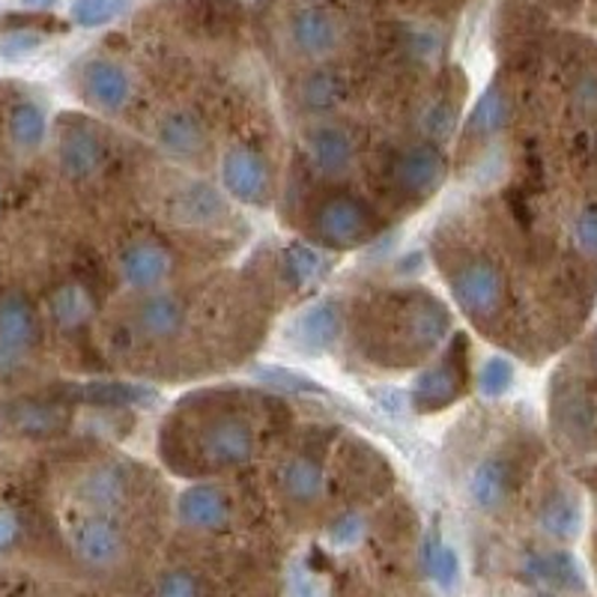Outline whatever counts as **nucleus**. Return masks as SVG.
<instances>
[{"instance_id": "29", "label": "nucleus", "mask_w": 597, "mask_h": 597, "mask_svg": "<svg viewBox=\"0 0 597 597\" xmlns=\"http://www.w3.org/2000/svg\"><path fill=\"white\" fill-rule=\"evenodd\" d=\"M218 213H222V201H218V194L210 185L198 182V185H189L185 192H180L177 215H180L182 222L210 224Z\"/></svg>"}, {"instance_id": "8", "label": "nucleus", "mask_w": 597, "mask_h": 597, "mask_svg": "<svg viewBox=\"0 0 597 597\" xmlns=\"http://www.w3.org/2000/svg\"><path fill=\"white\" fill-rule=\"evenodd\" d=\"M290 40L308 57H326L341 45V24L329 10L305 7L290 19Z\"/></svg>"}, {"instance_id": "6", "label": "nucleus", "mask_w": 597, "mask_h": 597, "mask_svg": "<svg viewBox=\"0 0 597 597\" xmlns=\"http://www.w3.org/2000/svg\"><path fill=\"white\" fill-rule=\"evenodd\" d=\"M201 451L213 466H243L255 454V433L239 418H218L203 430Z\"/></svg>"}, {"instance_id": "3", "label": "nucleus", "mask_w": 597, "mask_h": 597, "mask_svg": "<svg viewBox=\"0 0 597 597\" xmlns=\"http://www.w3.org/2000/svg\"><path fill=\"white\" fill-rule=\"evenodd\" d=\"M314 227L326 246L356 248L373 234L371 210L356 198H331L320 206Z\"/></svg>"}, {"instance_id": "46", "label": "nucleus", "mask_w": 597, "mask_h": 597, "mask_svg": "<svg viewBox=\"0 0 597 597\" xmlns=\"http://www.w3.org/2000/svg\"><path fill=\"white\" fill-rule=\"evenodd\" d=\"M534 597H553V595H534Z\"/></svg>"}, {"instance_id": "42", "label": "nucleus", "mask_w": 597, "mask_h": 597, "mask_svg": "<svg viewBox=\"0 0 597 597\" xmlns=\"http://www.w3.org/2000/svg\"><path fill=\"white\" fill-rule=\"evenodd\" d=\"M576 102L586 108V111H595L597 108V75L586 72L576 85Z\"/></svg>"}, {"instance_id": "19", "label": "nucleus", "mask_w": 597, "mask_h": 597, "mask_svg": "<svg viewBox=\"0 0 597 597\" xmlns=\"http://www.w3.org/2000/svg\"><path fill=\"white\" fill-rule=\"evenodd\" d=\"M159 140L177 156H198L206 147V135L194 114L189 111H171L159 123Z\"/></svg>"}, {"instance_id": "40", "label": "nucleus", "mask_w": 597, "mask_h": 597, "mask_svg": "<svg viewBox=\"0 0 597 597\" xmlns=\"http://www.w3.org/2000/svg\"><path fill=\"white\" fill-rule=\"evenodd\" d=\"M576 246L597 257V206H586L574 224Z\"/></svg>"}, {"instance_id": "36", "label": "nucleus", "mask_w": 597, "mask_h": 597, "mask_svg": "<svg viewBox=\"0 0 597 597\" xmlns=\"http://www.w3.org/2000/svg\"><path fill=\"white\" fill-rule=\"evenodd\" d=\"M156 597H203V586L192 571H168L156 586Z\"/></svg>"}, {"instance_id": "5", "label": "nucleus", "mask_w": 597, "mask_h": 597, "mask_svg": "<svg viewBox=\"0 0 597 597\" xmlns=\"http://www.w3.org/2000/svg\"><path fill=\"white\" fill-rule=\"evenodd\" d=\"M392 180L401 192L427 198L446 182V156L433 144H416L404 149L392 165Z\"/></svg>"}, {"instance_id": "14", "label": "nucleus", "mask_w": 597, "mask_h": 597, "mask_svg": "<svg viewBox=\"0 0 597 597\" xmlns=\"http://www.w3.org/2000/svg\"><path fill=\"white\" fill-rule=\"evenodd\" d=\"M36 341V314L22 293H7L0 298V350L24 352Z\"/></svg>"}, {"instance_id": "15", "label": "nucleus", "mask_w": 597, "mask_h": 597, "mask_svg": "<svg viewBox=\"0 0 597 597\" xmlns=\"http://www.w3.org/2000/svg\"><path fill=\"white\" fill-rule=\"evenodd\" d=\"M308 153L311 161H314L323 173H341L350 168L356 147H352L350 135H347L343 128L320 126L311 132Z\"/></svg>"}, {"instance_id": "22", "label": "nucleus", "mask_w": 597, "mask_h": 597, "mask_svg": "<svg viewBox=\"0 0 597 597\" xmlns=\"http://www.w3.org/2000/svg\"><path fill=\"white\" fill-rule=\"evenodd\" d=\"M541 526H544L547 534H553L559 541H571L579 534V526H583V508L574 496L567 493H555L553 499L544 502L541 508Z\"/></svg>"}, {"instance_id": "38", "label": "nucleus", "mask_w": 597, "mask_h": 597, "mask_svg": "<svg viewBox=\"0 0 597 597\" xmlns=\"http://www.w3.org/2000/svg\"><path fill=\"white\" fill-rule=\"evenodd\" d=\"M66 421V413H60L57 406H27L22 416H19V425L33 430V433H48L54 427H60Z\"/></svg>"}, {"instance_id": "11", "label": "nucleus", "mask_w": 597, "mask_h": 597, "mask_svg": "<svg viewBox=\"0 0 597 597\" xmlns=\"http://www.w3.org/2000/svg\"><path fill=\"white\" fill-rule=\"evenodd\" d=\"M460 368L451 359H442L433 368H427L413 380L409 388V406H416L418 413H437L460 395Z\"/></svg>"}, {"instance_id": "35", "label": "nucleus", "mask_w": 597, "mask_h": 597, "mask_svg": "<svg viewBox=\"0 0 597 597\" xmlns=\"http://www.w3.org/2000/svg\"><path fill=\"white\" fill-rule=\"evenodd\" d=\"M343 85L329 72H317L314 78H308L305 85V102L314 108H331L335 102H341Z\"/></svg>"}, {"instance_id": "21", "label": "nucleus", "mask_w": 597, "mask_h": 597, "mask_svg": "<svg viewBox=\"0 0 597 597\" xmlns=\"http://www.w3.org/2000/svg\"><path fill=\"white\" fill-rule=\"evenodd\" d=\"M78 401L102 406H147L153 404L156 392L147 385L135 383H87L75 388Z\"/></svg>"}, {"instance_id": "27", "label": "nucleus", "mask_w": 597, "mask_h": 597, "mask_svg": "<svg viewBox=\"0 0 597 597\" xmlns=\"http://www.w3.org/2000/svg\"><path fill=\"white\" fill-rule=\"evenodd\" d=\"M326 257L323 251L311 246H302V243H293L284 251V275L296 284V288H308L314 281H320V275L326 272Z\"/></svg>"}, {"instance_id": "24", "label": "nucleus", "mask_w": 597, "mask_h": 597, "mask_svg": "<svg viewBox=\"0 0 597 597\" xmlns=\"http://www.w3.org/2000/svg\"><path fill=\"white\" fill-rule=\"evenodd\" d=\"M93 314V296L85 284H64L52 296V317L60 329H78Z\"/></svg>"}, {"instance_id": "2", "label": "nucleus", "mask_w": 597, "mask_h": 597, "mask_svg": "<svg viewBox=\"0 0 597 597\" xmlns=\"http://www.w3.org/2000/svg\"><path fill=\"white\" fill-rule=\"evenodd\" d=\"M222 182L239 203L248 206H267L272 180H269L267 159L251 147H234L224 153Z\"/></svg>"}, {"instance_id": "34", "label": "nucleus", "mask_w": 597, "mask_h": 597, "mask_svg": "<svg viewBox=\"0 0 597 597\" xmlns=\"http://www.w3.org/2000/svg\"><path fill=\"white\" fill-rule=\"evenodd\" d=\"M43 36L33 31H15L10 36L0 40V60L3 64H19V60H27L31 54H36L43 48Z\"/></svg>"}, {"instance_id": "32", "label": "nucleus", "mask_w": 597, "mask_h": 597, "mask_svg": "<svg viewBox=\"0 0 597 597\" xmlns=\"http://www.w3.org/2000/svg\"><path fill=\"white\" fill-rule=\"evenodd\" d=\"M514 385V364L505 356H491L487 362L481 364L478 388L484 397H502L511 392Z\"/></svg>"}, {"instance_id": "45", "label": "nucleus", "mask_w": 597, "mask_h": 597, "mask_svg": "<svg viewBox=\"0 0 597 597\" xmlns=\"http://www.w3.org/2000/svg\"><path fill=\"white\" fill-rule=\"evenodd\" d=\"M595 368H597V341H595Z\"/></svg>"}, {"instance_id": "20", "label": "nucleus", "mask_w": 597, "mask_h": 597, "mask_svg": "<svg viewBox=\"0 0 597 597\" xmlns=\"http://www.w3.org/2000/svg\"><path fill=\"white\" fill-rule=\"evenodd\" d=\"M526 574L532 576L534 583H544V586L583 588V571L576 565L574 555L567 553L529 555Z\"/></svg>"}, {"instance_id": "1", "label": "nucleus", "mask_w": 597, "mask_h": 597, "mask_svg": "<svg viewBox=\"0 0 597 597\" xmlns=\"http://www.w3.org/2000/svg\"><path fill=\"white\" fill-rule=\"evenodd\" d=\"M341 331L343 314L338 302L323 298V302H314L308 308L298 311L296 317L288 323L284 347L302 359H320V356L335 350V343L341 341Z\"/></svg>"}, {"instance_id": "37", "label": "nucleus", "mask_w": 597, "mask_h": 597, "mask_svg": "<svg viewBox=\"0 0 597 597\" xmlns=\"http://www.w3.org/2000/svg\"><path fill=\"white\" fill-rule=\"evenodd\" d=\"M364 534V520L359 517V514H343V517H338V520L329 526V544L335 547V550H350V547H356L359 541H362Z\"/></svg>"}, {"instance_id": "4", "label": "nucleus", "mask_w": 597, "mask_h": 597, "mask_svg": "<svg viewBox=\"0 0 597 597\" xmlns=\"http://www.w3.org/2000/svg\"><path fill=\"white\" fill-rule=\"evenodd\" d=\"M502 275L491 260H472L466 267L458 269L451 278V293L460 308L472 317H491L502 302Z\"/></svg>"}, {"instance_id": "10", "label": "nucleus", "mask_w": 597, "mask_h": 597, "mask_svg": "<svg viewBox=\"0 0 597 597\" xmlns=\"http://www.w3.org/2000/svg\"><path fill=\"white\" fill-rule=\"evenodd\" d=\"M85 97L105 114H117L132 99V78L114 60H93L85 69Z\"/></svg>"}, {"instance_id": "13", "label": "nucleus", "mask_w": 597, "mask_h": 597, "mask_svg": "<svg viewBox=\"0 0 597 597\" xmlns=\"http://www.w3.org/2000/svg\"><path fill=\"white\" fill-rule=\"evenodd\" d=\"M177 514L185 526H194V529H222L224 522L230 520V505L218 487L194 484L180 493Z\"/></svg>"}, {"instance_id": "33", "label": "nucleus", "mask_w": 597, "mask_h": 597, "mask_svg": "<svg viewBox=\"0 0 597 597\" xmlns=\"http://www.w3.org/2000/svg\"><path fill=\"white\" fill-rule=\"evenodd\" d=\"M85 496L90 499V505H93V508H102V511H108V508H114V505L123 499V478H120L114 470L97 472L93 478L87 481Z\"/></svg>"}, {"instance_id": "41", "label": "nucleus", "mask_w": 597, "mask_h": 597, "mask_svg": "<svg viewBox=\"0 0 597 597\" xmlns=\"http://www.w3.org/2000/svg\"><path fill=\"white\" fill-rule=\"evenodd\" d=\"M373 397H376V404L383 406L392 418L404 416L406 406H409V395L401 392V388H395V385H380V388H373Z\"/></svg>"}, {"instance_id": "44", "label": "nucleus", "mask_w": 597, "mask_h": 597, "mask_svg": "<svg viewBox=\"0 0 597 597\" xmlns=\"http://www.w3.org/2000/svg\"><path fill=\"white\" fill-rule=\"evenodd\" d=\"M22 3L24 7H31V10H52L57 0H22Z\"/></svg>"}, {"instance_id": "12", "label": "nucleus", "mask_w": 597, "mask_h": 597, "mask_svg": "<svg viewBox=\"0 0 597 597\" xmlns=\"http://www.w3.org/2000/svg\"><path fill=\"white\" fill-rule=\"evenodd\" d=\"M514 491V466L505 458L481 460L470 475V499L481 511L502 508Z\"/></svg>"}, {"instance_id": "17", "label": "nucleus", "mask_w": 597, "mask_h": 597, "mask_svg": "<svg viewBox=\"0 0 597 597\" xmlns=\"http://www.w3.org/2000/svg\"><path fill=\"white\" fill-rule=\"evenodd\" d=\"M99 161H102V144L90 128H72L60 138V165L75 180L97 173Z\"/></svg>"}, {"instance_id": "18", "label": "nucleus", "mask_w": 597, "mask_h": 597, "mask_svg": "<svg viewBox=\"0 0 597 597\" xmlns=\"http://www.w3.org/2000/svg\"><path fill=\"white\" fill-rule=\"evenodd\" d=\"M323 484H326V478H323V466L317 460L298 454V458L284 463L281 487H284V493H288L293 502H298V505H311V502L320 499Z\"/></svg>"}, {"instance_id": "16", "label": "nucleus", "mask_w": 597, "mask_h": 597, "mask_svg": "<svg viewBox=\"0 0 597 597\" xmlns=\"http://www.w3.org/2000/svg\"><path fill=\"white\" fill-rule=\"evenodd\" d=\"M185 323V308L180 305V298L159 293V296H149L138 311V326L140 331L153 338V341H168Z\"/></svg>"}, {"instance_id": "39", "label": "nucleus", "mask_w": 597, "mask_h": 597, "mask_svg": "<svg viewBox=\"0 0 597 597\" xmlns=\"http://www.w3.org/2000/svg\"><path fill=\"white\" fill-rule=\"evenodd\" d=\"M290 597H326V586L317 574H311L305 565L293 567L290 574Z\"/></svg>"}, {"instance_id": "31", "label": "nucleus", "mask_w": 597, "mask_h": 597, "mask_svg": "<svg viewBox=\"0 0 597 597\" xmlns=\"http://www.w3.org/2000/svg\"><path fill=\"white\" fill-rule=\"evenodd\" d=\"M505 117H508L505 97H502L496 87H491V90L475 102V108H472L470 128L475 135H493V132L505 123Z\"/></svg>"}, {"instance_id": "26", "label": "nucleus", "mask_w": 597, "mask_h": 597, "mask_svg": "<svg viewBox=\"0 0 597 597\" xmlns=\"http://www.w3.org/2000/svg\"><path fill=\"white\" fill-rule=\"evenodd\" d=\"M48 120L40 102H19L10 114V135L22 149H36L45 140Z\"/></svg>"}, {"instance_id": "9", "label": "nucleus", "mask_w": 597, "mask_h": 597, "mask_svg": "<svg viewBox=\"0 0 597 597\" xmlns=\"http://www.w3.org/2000/svg\"><path fill=\"white\" fill-rule=\"evenodd\" d=\"M75 553L81 555V562L93 567H114L126 555V541L123 532L111 520H85L75 529Z\"/></svg>"}, {"instance_id": "30", "label": "nucleus", "mask_w": 597, "mask_h": 597, "mask_svg": "<svg viewBox=\"0 0 597 597\" xmlns=\"http://www.w3.org/2000/svg\"><path fill=\"white\" fill-rule=\"evenodd\" d=\"M128 10V0H72L69 15L78 27H105Z\"/></svg>"}, {"instance_id": "25", "label": "nucleus", "mask_w": 597, "mask_h": 597, "mask_svg": "<svg viewBox=\"0 0 597 597\" xmlns=\"http://www.w3.org/2000/svg\"><path fill=\"white\" fill-rule=\"evenodd\" d=\"M448 311L439 305L437 298H425L418 302L413 314H409V329H413V341L418 347H437L448 331Z\"/></svg>"}, {"instance_id": "7", "label": "nucleus", "mask_w": 597, "mask_h": 597, "mask_svg": "<svg viewBox=\"0 0 597 597\" xmlns=\"http://www.w3.org/2000/svg\"><path fill=\"white\" fill-rule=\"evenodd\" d=\"M171 267L173 260L168 255V248H161L159 243H149V239L132 243L120 255V275H123L128 288L135 290L159 288L161 281L171 275Z\"/></svg>"}, {"instance_id": "28", "label": "nucleus", "mask_w": 597, "mask_h": 597, "mask_svg": "<svg viewBox=\"0 0 597 597\" xmlns=\"http://www.w3.org/2000/svg\"><path fill=\"white\" fill-rule=\"evenodd\" d=\"M425 567L430 579L437 583L439 588H451L460 583V559L454 553V547L439 541V538H427L425 541Z\"/></svg>"}, {"instance_id": "23", "label": "nucleus", "mask_w": 597, "mask_h": 597, "mask_svg": "<svg viewBox=\"0 0 597 597\" xmlns=\"http://www.w3.org/2000/svg\"><path fill=\"white\" fill-rule=\"evenodd\" d=\"M255 376L263 385H269L272 392H281V395L329 397V388H326V385H320L317 380H311L308 373L293 371L288 364H257Z\"/></svg>"}, {"instance_id": "43", "label": "nucleus", "mask_w": 597, "mask_h": 597, "mask_svg": "<svg viewBox=\"0 0 597 597\" xmlns=\"http://www.w3.org/2000/svg\"><path fill=\"white\" fill-rule=\"evenodd\" d=\"M15 538H19V517L7 508H0V550L15 544Z\"/></svg>"}]
</instances>
